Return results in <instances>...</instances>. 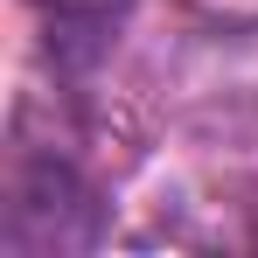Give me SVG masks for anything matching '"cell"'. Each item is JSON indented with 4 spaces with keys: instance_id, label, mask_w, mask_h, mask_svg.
Here are the masks:
<instances>
[{
    "instance_id": "cell-1",
    "label": "cell",
    "mask_w": 258,
    "mask_h": 258,
    "mask_svg": "<svg viewBox=\"0 0 258 258\" xmlns=\"http://www.w3.org/2000/svg\"><path fill=\"white\" fill-rule=\"evenodd\" d=\"M49 21H56V42H84V49H105L112 21L126 14V0H42Z\"/></svg>"
}]
</instances>
